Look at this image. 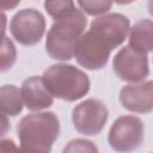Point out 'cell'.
<instances>
[{"mask_svg":"<svg viewBox=\"0 0 153 153\" xmlns=\"http://www.w3.org/2000/svg\"><path fill=\"white\" fill-rule=\"evenodd\" d=\"M130 22L121 13H109L92 20L88 31L79 38L74 57L76 62L88 69L98 71L106 66L111 51L127 38Z\"/></svg>","mask_w":153,"mask_h":153,"instance_id":"cell-1","label":"cell"},{"mask_svg":"<svg viewBox=\"0 0 153 153\" xmlns=\"http://www.w3.org/2000/svg\"><path fill=\"white\" fill-rule=\"evenodd\" d=\"M59 117L53 111L35 112L24 116L17 126L20 149L48 153L60 135Z\"/></svg>","mask_w":153,"mask_h":153,"instance_id":"cell-2","label":"cell"},{"mask_svg":"<svg viewBox=\"0 0 153 153\" xmlns=\"http://www.w3.org/2000/svg\"><path fill=\"white\" fill-rule=\"evenodd\" d=\"M87 19L80 10H74L67 17L55 20L45 38L47 54L59 61H69L74 57L75 45L84 33Z\"/></svg>","mask_w":153,"mask_h":153,"instance_id":"cell-3","label":"cell"},{"mask_svg":"<svg viewBox=\"0 0 153 153\" xmlns=\"http://www.w3.org/2000/svg\"><path fill=\"white\" fill-rule=\"evenodd\" d=\"M42 80L53 97L66 102L81 99L91 87L88 75L75 66L67 63L51 65L43 72Z\"/></svg>","mask_w":153,"mask_h":153,"instance_id":"cell-4","label":"cell"},{"mask_svg":"<svg viewBox=\"0 0 153 153\" xmlns=\"http://www.w3.org/2000/svg\"><path fill=\"white\" fill-rule=\"evenodd\" d=\"M145 137V126L134 115H122L110 127L108 142L114 151L131 152L137 149Z\"/></svg>","mask_w":153,"mask_h":153,"instance_id":"cell-5","label":"cell"},{"mask_svg":"<svg viewBox=\"0 0 153 153\" xmlns=\"http://www.w3.org/2000/svg\"><path fill=\"white\" fill-rule=\"evenodd\" d=\"M109 118L106 105L96 98H88L79 103L72 111V122L78 133L93 136L98 135Z\"/></svg>","mask_w":153,"mask_h":153,"instance_id":"cell-6","label":"cell"},{"mask_svg":"<svg viewBox=\"0 0 153 153\" xmlns=\"http://www.w3.org/2000/svg\"><path fill=\"white\" fill-rule=\"evenodd\" d=\"M44 16L36 8H24L18 11L11 19L10 30L13 38L22 45L37 44L45 32Z\"/></svg>","mask_w":153,"mask_h":153,"instance_id":"cell-7","label":"cell"},{"mask_svg":"<svg viewBox=\"0 0 153 153\" xmlns=\"http://www.w3.org/2000/svg\"><path fill=\"white\" fill-rule=\"evenodd\" d=\"M112 68L115 74L123 81H142L149 74L148 55L126 45L115 55L112 60Z\"/></svg>","mask_w":153,"mask_h":153,"instance_id":"cell-8","label":"cell"},{"mask_svg":"<svg viewBox=\"0 0 153 153\" xmlns=\"http://www.w3.org/2000/svg\"><path fill=\"white\" fill-rule=\"evenodd\" d=\"M122 106L131 112L149 114L153 109V82L152 80L131 82L120 91Z\"/></svg>","mask_w":153,"mask_h":153,"instance_id":"cell-9","label":"cell"},{"mask_svg":"<svg viewBox=\"0 0 153 153\" xmlns=\"http://www.w3.org/2000/svg\"><path fill=\"white\" fill-rule=\"evenodd\" d=\"M20 94L24 105L30 111L48 109L54 103V97L49 93L42 76L33 75L25 79L20 87Z\"/></svg>","mask_w":153,"mask_h":153,"instance_id":"cell-10","label":"cell"},{"mask_svg":"<svg viewBox=\"0 0 153 153\" xmlns=\"http://www.w3.org/2000/svg\"><path fill=\"white\" fill-rule=\"evenodd\" d=\"M129 47L148 54L153 49V23L151 19L145 18L136 22L129 29Z\"/></svg>","mask_w":153,"mask_h":153,"instance_id":"cell-11","label":"cell"},{"mask_svg":"<svg viewBox=\"0 0 153 153\" xmlns=\"http://www.w3.org/2000/svg\"><path fill=\"white\" fill-rule=\"evenodd\" d=\"M20 90L16 85L0 86V111L6 116L16 117L23 111Z\"/></svg>","mask_w":153,"mask_h":153,"instance_id":"cell-12","label":"cell"},{"mask_svg":"<svg viewBox=\"0 0 153 153\" xmlns=\"http://www.w3.org/2000/svg\"><path fill=\"white\" fill-rule=\"evenodd\" d=\"M17 61V49L11 38L0 39V73L10 71Z\"/></svg>","mask_w":153,"mask_h":153,"instance_id":"cell-13","label":"cell"},{"mask_svg":"<svg viewBox=\"0 0 153 153\" xmlns=\"http://www.w3.org/2000/svg\"><path fill=\"white\" fill-rule=\"evenodd\" d=\"M44 8L54 20H57L71 14L76 7L74 0H44Z\"/></svg>","mask_w":153,"mask_h":153,"instance_id":"cell-14","label":"cell"},{"mask_svg":"<svg viewBox=\"0 0 153 153\" xmlns=\"http://www.w3.org/2000/svg\"><path fill=\"white\" fill-rule=\"evenodd\" d=\"M80 8L88 16L96 17L105 14L111 10L112 0H76Z\"/></svg>","mask_w":153,"mask_h":153,"instance_id":"cell-15","label":"cell"},{"mask_svg":"<svg viewBox=\"0 0 153 153\" xmlns=\"http://www.w3.org/2000/svg\"><path fill=\"white\" fill-rule=\"evenodd\" d=\"M67 152H92L94 153V152H98V148L90 140L75 139V140L69 141L63 148V153H67Z\"/></svg>","mask_w":153,"mask_h":153,"instance_id":"cell-16","label":"cell"},{"mask_svg":"<svg viewBox=\"0 0 153 153\" xmlns=\"http://www.w3.org/2000/svg\"><path fill=\"white\" fill-rule=\"evenodd\" d=\"M11 129V123L5 114L0 111V139L4 137Z\"/></svg>","mask_w":153,"mask_h":153,"instance_id":"cell-17","label":"cell"},{"mask_svg":"<svg viewBox=\"0 0 153 153\" xmlns=\"http://www.w3.org/2000/svg\"><path fill=\"white\" fill-rule=\"evenodd\" d=\"M18 147L14 145L13 140L10 139H0V152H8V151H16Z\"/></svg>","mask_w":153,"mask_h":153,"instance_id":"cell-18","label":"cell"},{"mask_svg":"<svg viewBox=\"0 0 153 153\" xmlns=\"http://www.w3.org/2000/svg\"><path fill=\"white\" fill-rule=\"evenodd\" d=\"M20 0H0V10H14Z\"/></svg>","mask_w":153,"mask_h":153,"instance_id":"cell-19","label":"cell"},{"mask_svg":"<svg viewBox=\"0 0 153 153\" xmlns=\"http://www.w3.org/2000/svg\"><path fill=\"white\" fill-rule=\"evenodd\" d=\"M6 25H7V17L4 12L0 11V39H2L5 37Z\"/></svg>","mask_w":153,"mask_h":153,"instance_id":"cell-20","label":"cell"},{"mask_svg":"<svg viewBox=\"0 0 153 153\" xmlns=\"http://www.w3.org/2000/svg\"><path fill=\"white\" fill-rule=\"evenodd\" d=\"M112 1H115L117 5H129L136 0H112Z\"/></svg>","mask_w":153,"mask_h":153,"instance_id":"cell-21","label":"cell"}]
</instances>
